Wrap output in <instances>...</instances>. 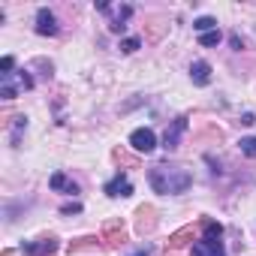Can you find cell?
Returning <instances> with one entry per match:
<instances>
[{
  "label": "cell",
  "instance_id": "6da1fadb",
  "mask_svg": "<svg viewBox=\"0 0 256 256\" xmlns=\"http://www.w3.org/2000/svg\"><path fill=\"white\" fill-rule=\"evenodd\" d=\"M148 181H151V187H154L160 196H178V193H187V190H190V184H193V175H190L184 166L157 163V166H151V172H148Z\"/></svg>",
  "mask_w": 256,
  "mask_h": 256
},
{
  "label": "cell",
  "instance_id": "7a4b0ae2",
  "mask_svg": "<svg viewBox=\"0 0 256 256\" xmlns=\"http://www.w3.org/2000/svg\"><path fill=\"white\" fill-rule=\"evenodd\" d=\"M34 78L22 70V72H10V76H0V96L4 100H16L18 90H30Z\"/></svg>",
  "mask_w": 256,
  "mask_h": 256
},
{
  "label": "cell",
  "instance_id": "3957f363",
  "mask_svg": "<svg viewBox=\"0 0 256 256\" xmlns=\"http://www.w3.org/2000/svg\"><path fill=\"white\" fill-rule=\"evenodd\" d=\"M96 10L100 12H106L108 16V30H114V34H120L124 28H126V18L133 16V6H108V4H96Z\"/></svg>",
  "mask_w": 256,
  "mask_h": 256
},
{
  "label": "cell",
  "instance_id": "277c9868",
  "mask_svg": "<svg viewBox=\"0 0 256 256\" xmlns=\"http://www.w3.org/2000/svg\"><path fill=\"white\" fill-rule=\"evenodd\" d=\"M102 247L106 250H118L120 244H126V229H124V223L120 220H108L106 226H102Z\"/></svg>",
  "mask_w": 256,
  "mask_h": 256
},
{
  "label": "cell",
  "instance_id": "5b68a950",
  "mask_svg": "<svg viewBox=\"0 0 256 256\" xmlns=\"http://www.w3.org/2000/svg\"><path fill=\"white\" fill-rule=\"evenodd\" d=\"M58 247H60V241H58L54 235L36 238V241H22V253H24V256H52Z\"/></svg>",
  "mask_w": 256,
  "mask_h": 256
},
{
  "label": "cell",
  "instance_id": "8992f818",
  "mask_svg": "<svg viewBox=\"0 0 256 256\" xmlns=\"http://www.w3.org/2000/svg\"><path fill=\"white\" fill-rule=\"evenodd\" d=\"M187 133V114H181V118H175L169 126H166V133H163V148L166 151H175L178 145H181V136Z\"/></svg>",
  "mask_w": 256,
  "mask_h": 256
},
{
  "label": "cell",
  "instance_id": "52a82bcc",
  "mask_svg": "<svg viewBox=\"0 0 256 256\" xmlns=\"http://www.w3.org/2000/svg\"><path fill=\"white\" fill-rule=\"evenodd\" d=\"M130 148L136 151V154H151L154 148H157V136H154V130H133L130 133Z\"/></svg>",
  "mask_w": 256,
  "mask_h": 256
},
{
  "label": "cell",
  "instance_id": "ba28073f",
  "mask_svg": "<svg viewBox=\"0 0 256 256\" xmlns=\"http://www.w3.org/2000/svg\"><path fill=\"white\" fill-rule=\"evenodd\" d=\"M154 229H157V208L154 205H139L136 208V232L151 235Z\"/></svg>",
  "mask_w": 256,
  "mask_h": 256
},
{
  "label": "cell",
  "instance_id": "9c48e42d",
  "mask_svg": "<svg viewBox=\"0 0 256 256\" xmlns=\"http://www.w3.org/2000/svg\"><path fill=\"white\" fill-rule=\"evenodd\" d=\"M106 193H108L112 199H118V196H133V184H130V178H126L124 172H118V175L106 184Z\"/></svg>",
  "mask_w": 256,
  "mask_h": 256
},
{
  "label": "cell",
  "instance_id": "30bf717a",
  "mask_svg": "<svg viewBox=\"0 0 256 256\" xmlns=\"http://www.w3.org/2000/svg\"><path fill=\"white\" fill-rule=\"evenodd\" d=\"M36 34L40 36H58V18H54V12H48V10L36 12Z\"/></svg>",
  "mask_w": 256,
  "mask_h": 256
},
{
  "label": "cell",
  "instance_id": "8fae6325",
  "mask_svg": "<svg viewBox=\"0 0 256 256\" xmlns=\"http://www.w3.org/2000/svg\"><path fill=\"white\" fill-rule=\"evenodd\" d=\"M190 78H193V84L208 88L211 84V64L208 60H193L190 64Z\"/></svg>",
  "mask_w": 256,
  "mask_h": 256
},
{
  "label": "cell",
  "instance_id": "7c38bea8",
  "mask_svg": "<svg viewBox=\"0 0 256 256\" xmlns=\"http://www.w3.org/2000/svg\"><path fill=\"white\" fill-rule=\"evenodd\" d=\"M100 241L102 238H96V235H84V238H76V241H70V256H76V253H88V250H96L100 247Z\"/></svg>",
  "mask_w": 256,
  "mask_h": 256
},
{
  "label": "cell",
  "instance_id": "4fadbf2b",
  "mask_svg": "<svg viewBox=\"0 0 256 256\" xmlns=\"http://www.w3.org/2000/svg\"><path fill=\"white\" fill-rule=\"evenodd\" d=\"M193 256H226V250H223V244L220 241H196L193 244Z\"/></svg>",
  "mask_w": 256,
  "mask_h": 256
},
{
  "label": "cell",
  "instance_id": "5bb4252c",
  "mask_svg": "<svg viewBox=\"0 0 256 256\" xmlns=\"http://www.w3.org/2000/svg\"><path fill=\"white\" fill-rule=\"evenodd\" d=\"M48 187H52V190H58V193H70V196H76V193H78V184H72L64 172H54V175H52V181H48Z\"/></svg>",
  "mask_w": 256,
  "mask_h": 256
},
{
  "label": "cell",
  "instance_id": "9a60e30c",
  "mask_svg": "<svg viewBox=\"0 0 256 256\" xmlns=\"http://www.w3.org/2000/svg\"><path fill=\"white\" fill-rule=\"evenodd\" d=\"M193 238H196V229H193V226H184V229H178L175 235H169V247H172V250H178V247L190 244Z\"/></svg>",
  "mask_w": 256,
  "mask_h": 256
},
{
  "label": "cell",
  "instance_id": "2e32d148",
  "mask_svg": "<svg viewBox=\"0 0 256 256\" xmlns=\"http://www.w3.org/2000/svg\"><path fill=\"white\" fill-rule=\"evenodd\" d=\"M220 235H223V226H220L217 220L205 217V220H202V238H205V241H220Z\"/></svg>",
  "mask_w": 256,
  "mask_h": 256
},
{
  "label": "cell",
  "instance_id": "e0dca14e",
  "mask_svg": "<svg viewBox=\"0 0 256 256\" xmlns=\"http://www.w3.org/2000/svg\"><path fill=\"white\" fill-rule=\"evenodd\" d=\"M10 126H12L10 142H12V148H18V142H22V130L28 126V118H24V114H12V118H10Z\"/></svg>",
  "mask_w": 256,
  "mask_h": 256
},
{
  "label": "cell",
  "instance_id": "ac0fdd59",
  "mask_svg": "<svg viewBox=\"0 0 256 256\" xmlns=\"http://www.w3.org/2000/svg\"><path fill=\"white\" fill-rule=\"evenodd\" d=\"M193 28H196L199 34H211V30H217V22H214L211 16H202V18L193 22Z\"/></svg>",
  "mask_w": 256,
  "mask_h": 256
},
{
  "label": "cell",
  "instance_id": "d6986e66",
  "mask_svg": "<svg viewBox=\"0 0 256 256\" xmlns=\"http://www.w3.org/2000/svg\"><path fill=\"white\" fill-rule=\"evenodd\" d=\"M238 148H241V154H244V157L256 160V136H247V139H241V142H238Z\"/></svg>",
  "mask_w": 256,
  "mask_h": 256
},
{
  "label": "cell",
  "instance_id": "ffe728a7",
  "mask_svg": "<svg viewBox=\"0 0 256 256\" xmlns=\"http://www.w3.org/2000/svg\"><path fill=\"white\" fill-rule=\"evenodd\" d=\"M112 157H114V160H118L120 166H130V169H136V166H139V160H136V157H130V154H124L120 148H114V151H112Z\"/></svg>",
  "mask_w": 256,
  "mask_h": 256
},
{
  "label": "cell",
  "instance_id": "44dd1931",
  "mask_svg": "<svg viewBox=\"0 0 256 256\" xmlns=\"http://www.w3.org/2000/svg\"><path fill=\"white\" fill-rule=\"evenodd\" d=\"M139 46H142V40H139V36H126V40H120V52H126V54L139 52Z\"/></svg>",
  "mask_w": 256,
  "mask_h": 256
},
{
  "label": "cell",
  "instance_id": "7402d4cb",
  "mask_svg": "<svg viewBox=\"0 0 256 256\" xmlns=\"http://www.w3.org/2000/svg\"><path fill=\"white\" fill-rule=\"evenodd\" d=\"M217 42H220V30H211V34H202L199 36V46H205V48H211Z\"/></svg>",
  "mask_w": 256,
  "mask_h": 256
},
{
  "label": "cell",
  "instance_id": "603a6c76",
  "mask_svg": "<svg viewBox=\"0 0 256 256\" xmlns=\"http://www.w3.org/2000/svg\"><path fill=\"white\" fill-rule=\"evenodd\" d=\"M12 66H16V58H10V54L0 60V72H4V76H10V72H12Z\"/></svg>",
  "mask_w": 256,
  "mask_h": 256
},
{
  "label": "cell",
  "instance_id": "cb8c5ba5",
  "mask_svg": "<svg viewBox=\"0 0 256 256\" xmlns=\"http://www.w3.org/2000/svg\"><path fill=\"white\" fill-rule=\"evenodd\" d=\"M160 36H163V22L154 18V22H151V40H160Z\"/></svg>",
  "mask_w": 256,
  "mask_h": 256
},
{
  "label": "cell",
  "instance_id": "d4e9b609",
  "mask_svg": "<svg viewBox=\"0 0 256 256\" xmlns=\"http://www.w3.org/2000/svg\"><path fill=\"white\" fill-rule=\"evenodd\" d=\"M78 211H82V205H78V202H70V205H64V208H60V214H78Z\"/></svg>",
  "mask_w": 256,
  "mask_h": 256
},
{
  "label": "cell",
  "instance_id": "484cf974",
  "mask_svg": "<svg viewBox=\"0 0 256 256\" xmlns=\"http://www.w3.org/2000/svg\"><path fill=\"white\" fill-rule=\"evenodd\" d=\"M229 42H232V48H238V52L244 48V40H241L238 34H232V36H229Z\"/></svg>",
  "mask_w": 256,
  "mask_h": 256
},
{
  "label": "cell",
  "instance_id": "4316f807",
  "mask_svg": "<svg viewBox=\"0 0 256 256\" xmlns=\"http://www.w3.org/2000/svg\"><path fill=\"white\" fill-rule=\"evenodd\" d=\"M241 124H244V126H250V124H256V118H253V114H250V112H247V114H244V118H241Z\"/></svg>",
  "mask_w": 256,
  "mask_h": 256
},
{
  "label": "cell",
  "instance_id": "83f0119b",
  "mask_svg": "<svg viewBox=\"0 0 256 256\" xmlns=\"http://www.w3.org/2000/svg\"><path fill=\"white\" fill-rule=\"evenodd\" d=\"M0 256H12V250H4V253H0Z\"/></svg>",
  "mask_w": 256,
  "mask_h": 256
},
{
  "label": "cell",
  "instance_id": "f1b7e54d",
  "mask_svg": "<svg viewBox=\"0 0 256 256\" xmlns=\"http://www.w3.org/2000/svg\"><path fill=\"white\" fill-rule=\"evenodd\" d=\"M133 256H145V253H133Z\"/></svg>",
  "mask_w": 256,
  "mask_h": 256
}]
</instances>
